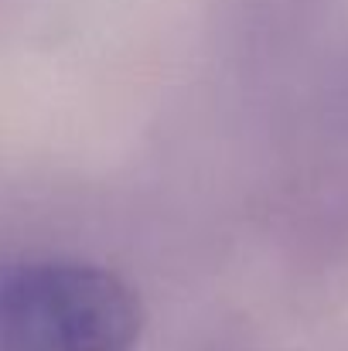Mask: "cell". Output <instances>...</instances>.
<instances>
[{
  "label": "cell",
  "instance_id": "1",
  "mask_svg": "<svg viewBox=\"0 0 348 351\" xmlns=\"http://www.w3.org/2000/svg\"><path fill=\"white\" fill-rule=\"evenodd\" d=\"M143 311L100 263L34 256L0 266V351H137Z\"/></svg>",
  "mask_w": 348,
  "mask_h": 351
}]
</instances>
